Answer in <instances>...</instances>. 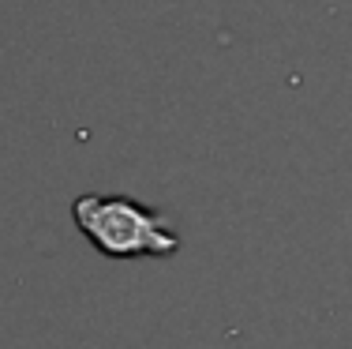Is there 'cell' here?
I'll list each match as a JSON object with an SVG mask.
<instances>
[{
  "mask_svg": "<svg viewBox=\"0 0 352 349\" xmlns=\"http://www.w3.org/2000/svg\"><path fill=\"white\" fill-rule=\"evenodd\" d=\"M79 233L109 260H139V255L180 252L169 214L150 211L128 195H79L72 203Z\"/></svg>",
  "mask_w": 352,
  "mask_h": 349,
  "instance_id": "1",
  "label": "cell"
}]
</instances>
